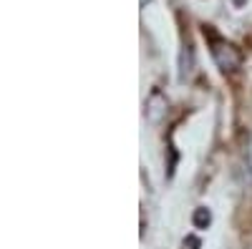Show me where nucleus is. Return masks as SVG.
Returning <instances> with one entry per match:
<instances>
[{
  "label": "nucleus",
  "instance_id": "f03ea898",
  "mask_svg": "<svg viewBox=\"0 0 252 249\" xmlns=\"http://www.w3.org/2000/svg\"><path fill=\"white\" fill-rule=\"evenodd\" d=\"M179 68H182V71H179L182 78H187V73L192 71V48H189V46H187V48L182 51V55H179Z\"/></svg>",
  "mask_w": 252,
  "mask_h": 249
},
{
  "label": "nucleus",
  "instance_id": "39448f33",
  "mask_svg": "<svg viewBox=\"0 0 252 249\" xmlns=\"http://www.w3.org/2000/svg\"><path fill=\"white\" fill-rule=\"evenodd\" d=\"M146 3H149V0H141V5H146Z\"/></svg>",
  "mask_w": 252,
  "mask_h": 249
},
{
  "label": "nucleus",
  "instance_id": "7ed1b4c3",
  "mask_svg": "<svg viewBox=\"0 0 252 249\" xmlns=\"http://www.w3.org/2000/svg\"><path fill=\"white\" fill-rule=\"evenodd\" d=\"M194 224H197V226H204V224H209V212H207V209H199V212L194 214Z\"/></svg>",
  "mask_w": 252,
  "mask_h": 249
},
{
  "label": "nucleus",
  "instance_id": "20e7f679",
  "mask_svg": "<svg viewBox=\"0 0 252 249\" xmlns=\"http://www.w3.org/2000/svg\"><path fill=\"white\" fill-rule=\"evenodd\" d=\"M235 3H237V5H242V3H245V0H235Z\"/></svg>",
  "mask_w": 252,
  "mask_h": 249
},
{
  "label": "nucleus",
  "instance_id": "f257e3e1",
  "mask_svg": "<svg viewBox=\"0 0 252 249\" xmlns=\"http://www.w3.org/2000/svg\"><path fill=\"white\" fill-rule=\"evenodd\" d=\"M204 35L212 40V58H215V63L227 73V71H235L240 63H242V55L240 51L232 46V43H227V40H222L209 26H204Z\"/></svg>",
  "mask_w": 252,
  "mask_h": 249
}]
</instances>
